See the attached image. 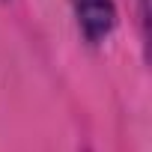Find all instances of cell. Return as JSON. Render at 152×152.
I'll return each instance as SVG.
<instances>
[{
	"mask_svg": "<svg viewBox=\"0 0 152 152\" xmlns=\"http://www.w3.org/2000/svg\"><path fill=\"white\" fill-rule=\"evenodd\" d=\"M75 9H78L81 27L87 30V36L93 42L104 39L113 27V3L110 0H75Z\"/></svg>",
	"mask_w": 152,
	"mask_h": 152,
	"instance_id": "cell-1",
	"label": "cell"
}]
</instances>
